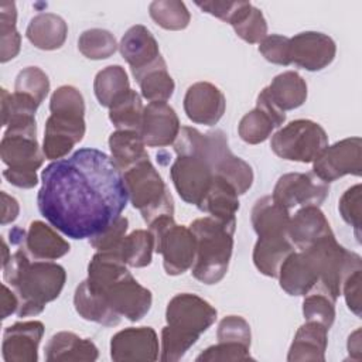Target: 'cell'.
<instances>
[{
  "label": "cell",
  "mask_w": 362,
  "mask_h": 362,
  "mask_svg": "<svg viewBox=\"0 0 362 362\" xmlns=\"http://www.w3.org/2000/svg\"><path fill=\"white\" fill-rule=\"evenodd\" d=\"M127 201L122 171L98 148H79L41 173L38 209L72 239H89L106 229L122 216Z\"/></svg>",
  "instance_id": "cell-1"
},
{
  "label": "cell",
  "mask_w": 362,
  "mask_h": 362,
  "mask_svg": "<svg viewBox=\"0 0 362 362\" xmlns=\"http://www.w3.org/2000/svg\"><path fill=\"white\" fill-rule=\"evenodd\" d=\"M4 281L18 297V317L42 313L47 303L54 301L62 291L66 272L49 260L31 262L25 250L18 249L3 263Z\"/></svg>",
  "instance_id": "cell-2"
},
{
  "label": "cell",
  "mask_w": 362,
  "mask_h": 362,
  "mask_svg": "<svg viewBox=\"0 0 362 362\" xmlns=\"http://www.w3.org/2000/svg\"><path fill=\"white\" fill-rule=\"evenodd\" d=\"M216 320V310L191 293L174 296L165 308L167 325L161 331L163 362L180 361Z\"/></svg>",
  "instance_id": "cell-3"
},
{
  "label": "cell",
  "mask_w": 362,
  "mask_h": 362,
  "mask_svg": "<svg viewBox=\"0 0 362 362\" xmlns=\"http://www.w3.org/2000/svg\"><path fill=\"white\" fill-rule=\"evenodd\" d=\"M208 146V134L189 126L181 127L174 140L177 158L170 168L173 184L182 201L197 206L215 178Z\"/></svg>",
  "instance_id": "cell-4"
},
{
  "label": "cell",
  "mask_w": 362,
  "mask_h": 362,
  "mask_svg": "<svg viewBox=\"0 0 362 362\" xmlns=\"http://www.w3.org/2000/svg\"><path fill=\"white\" fill-rule=\"evenodd\" d=\"M51 116L45 122L42 153L48 160L64 158L85 136V102L71 85L59 86L49 100Z\"/></svg>",
  "instance_id": "cell-5"
},
{
  "label": "cell",
  "mask_w": 362,
  "mask_h": 362,
  "mask_svg": "<svg viewBox=\"0 0 362 362\" xmlns=\"http://www.w3.org/2000/svg\"><path fill=\"white\" fill-rule=\"evenodd\" d=\"M195 238L192 276L204 284L219 283L229 267L236 221L223 222L212 216L198 218L188 226Z\"/></svg>",
  "instance_id": "cell-6"
},
{
  "label": "cell",
  "mask_w": 362,
  "mask_h": 362,
  "mask_svg": "<svg viewBox=\"0 0 362 362\" xmlns=\"http://www.w3.org/2000/svg\"><path fill=\"white\" fill-rule=\"evenodd\" d=\"M122 174L129 201L140 211L147 225L161 216L174 215L173 197L148 156Z\"/></svg>",
  "instance_id": "cell-7"
},
{
  "label": "cell",
  "mask_w": 362,
  "mask_h": 362,
  "mask_svg": "<svg viewBox=\"0 0 362 362\" xmlns=\"http://www.w3.org/2000/svg\"><path fill=\"white\" fill-rule=\"evenodd\" d=\"M154 236V250L163 256L167 274L180 276L192 267L195 260V238L188 226L178 225L174 216L165 215L148 225Z\"/></svg>",
  "instance_id": "cell-8"
},
{
  "label": "cell",
  "mask_w": 362,
  "mask_h": 362,
  "mask_svg": "<svg viewBox=\"0 0 362 362\" xmlns=\"http://www.w3.org/2000/svg\"><path fill=\"white\" fill-rule=\"evenodd\" d=\"M328 146L325 130L308 119H297L281 127L272 137L273 153L288 161L313 163Z\"/></svg>",
  "instance_id": "cell-9"
},
{
  "label": "cell",
  "mask_w": 362,
  "mask_h": 362,
  "mask_svg": "<svg viewBox=\"0 0 362 362\" xmlns=\"http://www.w3.org/2000/svg\"><path fill=\"white\" fill-rule=\"evenodd\" d=\"M1 161L13 171L37 173L42 165L44 153L37 141L34 116H20L8 122L0 144Z\"/></svg>",
  "instance_id": "cell-10"
},
{
  "label": "cell",
  "mask_w": 362,
  "mask_h": 362,
  "mask_svg": "<svg viewBox=\"0 0 362 362\" xmlns=\"http://www.w3.org/2000/svg\"><path fill=\"white\" fill-rule=\"evenodd\" d=\"M85 281L117 315L126 317L129 321H140L151 308V291L143 287L130 272L106 283H95L89 279Z\"/></svg>",
  "instance_id": "cell-11"
},
{
  "label": "cell",
  "mask_w": 362,
  "mask_h": 362,
  "mask_svg": "<svg viewBox=\"0 0 362 362\" xmlns=\"http://www.w3.org/2000/svg\"><path fill=\"white\" fill-rule=\"evenodd\" d=\"M322 273V239L310 247L293 252L280 266V287L290 296H305L314 291Z\"/></svg>",
  "instance_id": "cell-12"
},
{
  "label": "cell",
  "mask_w": 362,
  "mask_h": 362,
  "mask_svg": "<svg viewBox=\"0 0 362 362\" xmlns=\"http://www.w3.org/2000/svg\"><path fill=\"white\" fill-rule=\"evenodd\" d=\"M362 140L348 137L327 146L313 161V174L329 184L344 175L362 174Z\"/></svg>",
  "instance_id": "cell-13"
},
{
  "label": "cell",
  "mask_w": 362,
  "mask_h": 362,
  "mask_svg": "<svg viewBox=\"0 0 362 362\" xmlns=\"http://www.w3.org/2000/svg\"><path fill=\"white\" fill-rule=\"evenodd\" d=\"M329 192V185L313 173H288L281 175L273 189L272 198L291 209L296 206H320Z\"/></svg>",
  "instance_id": "cell-14"
},
{
  "label": "cell",
  "mask_w": 362,
  "mask_h": 362,
  "mask_svg": "<svg viewBox=\"0 0 362 362\" xmlns=\"http://www.w3.org/2000/svg\"><path fill=\"white\" fill-rule=\"evenodd\" d=\"M206 134L209 160L215 175L228 181L239 195L245 194L253 184L252 167L230 151L226 134L222 130H214Z\"/></svg>",
  "instance_id": "cell-15"
},
{
  "label": "cell",
  "mask_w": 362,
  "mask_h": 362,
  "mask_svg": "<svg viewBox=\"0 0 362 362\" xmlns=\"http://www.w3.org/2000/svg\"><path fill=\"white\" fill-rule=\"evenodd\" d=\"M335 54L337 45L334 40L327 34L304 31L290 38V64H294L307 71H321L327 68L334 61Z\"/></svg>",
  "instance_id": "cell-16"
},
{
  "label": "cell",
  "mask_w": 362,
  "mask_h": 362,
  "mask_svg": "<svg viewBox=\"0 0 362 362\" xmlns=\"http://www.w3.org/2000/svg\"><path fill=\"white\" fill-rule=\"evenodd\" d=\"M110 358L115 362L147 361L158 358V338L151 327H130L116 332L110 339Z\"/></svg>",
  "instance_id": "cell-17"
},
{
  "label": "cell",
  "mask_w": 362,
  "mask_h": 362,
  "mask_svg": "<svg viewBox=\"0 0 362 362\" xmlns=\"http://www.w3.org/2000/svg\"><path fill=\"white\" fill-rule=\"evenodd\" d=\"M180 120L167 102H150L144 110L139 133L148 147L173 144L180 133Z\"/></svg>",
  "instance_id": "cell-18"
},
{
  "label": "cell",
  "mask_w": 362,
  "mask_h": 362,
  "mask_svg": "<svg viewBox=\"0 0 362 362\" xmlns=\"http://www.w3.org/2000/svg\"><path fill=\"white\" fill-rule=\"evenodd\" d=\"M226 99L215 85L209 82L192 83L184 96L187 117L198 124L214 126L223 116Z\"/></svg>",
  "instance_id": "cell-19"
},
{
  "label": "cell",
  "mask_w": 362,
  "mask_h": 362,
  "mask_svg": "<svg viewBox=\"0 0 362 362\" xmlns=\"http://www.w3.org/2000/svg\"><path fill=\"white\" fill-rule=\"evenodd\" d=\"M44 335L41 321L16 322L4 329L1 355L6 362H37L38 345Z\"/></svg>",
  "instance_id": "cell-20"
},
{
  "label": "cell",
  "mask_w": 362,
  "mask_h": 362,
  "mask_svg": "<svg viewBox=\"0 0 362 362\" xmlns=\"http://www.w3.org/2000/svg\"><path fill=\"white\" fill-rule=\"evenodd\" d=\"M119 49L124 61L130 65L133 75L161 58L158 42L150 30L141 24H136L124 33L120 40Z\"/></svg>",
  "instance_id": "cell-21"
},
{
  "label": "cell",
  "mask_w": 362,
  "mask_h": 362,
  "mask_svg": "<svg viewBox=\"0 0 362 362\" xmlns=\"http://www.w3.org/2000/svg\"><path fill=\"white\" fill-rule=\"evenodd\" d=\"M332 233L328 219L315 205L301 206L294 216H290L287 235L294 247L300 250L310 247L320 239Z\"/></svg>",
  "instance_id": "cell-22"
},
{
  "label": "cell",
  "mask_w": 362,
  "mask_h": 362,
  "mask_svg": "<svg viewBox=\"0 0 362 362\" xmlns=\"http://www.w3.org/2000/svg\"><path fill=\"white\" fill-rule=\"evenodd\" d=\"M98 356L99 351L93 341L89 338H81L79 335L69 331L54 334L45 345L47 362H93L98 359Z\"/></svg>",
  "instance_id": "cell-23"
},
{
  "label": "cell",
  "mask_w": 362,
  "mask_h": 362,
  "mask_svg": "<svg viewBox=\"0 0 362 362\" xmlns=\"http://www.w3.org/2000/svg\"><path fill=\"white\" fill-rule=\"evenodd\" d=\"M328 344V328L324 325L305 321L303 324L290 345L287 361L298 362V361H325V349Z\"/></svg>",
  "instance_id": "cell-24"
},
{
  "label": "cell",
  "mask_w": 362,
  "mask_h": 362,
  "mask_svg": "<svg viewBox=\"0 0 362 362\" xmlns=\"http://www.w3.org/2000/svg\"><path fill=\"white\" fill-rule=\"evenodd\" d=\"M250 219L257 238L288 236L287 228L290 222V211L277 204L272 195L262 197L256 201Z\"/></svg>",
  "instance_id": "cell-25"
},
{
  "label": "cell",
  "mask_w": 362,
  "mask_h": 362,
  "mask_svg": "<svg viewBox=\"0 0 362 362\" xmlns=\"http://www.w3.org/2000/svg\"><path fill=\"white\" fill-rule=\"evenodd\" d=\"M25 35L35 48L54 51L65 44L68 25L65 20L58 14L40 13L30 20Z\"/></svg>",
  "instance_id": "cell-26"
},
{
  "label": "cell",
  "mask_w": 362,
  "mask_h": 362,
  "mask_svg": "<svg viewBox=\"0 0 362 362\" xmlns=\"http://www.w3.org/2000/svg\"><path fill=\"white\" fill-rule=\"evenodd\" d=\"M25 247L35 260H55L69 252V243L42 221L30 223Z\"/></svg>",
  "instance_id": "cell-27"
},
{
  "label": "cell",
  "mask_w": 362,
  "mask_h": 362,
  "mask_svg": "<svg viewBox=\"0 0 362 362\" xmlns=\"http://www.w3.org/2000/svg\"><path fill=\"white\" fill-rule=\"evenodd\" d=\"M236 189L223 178L216 177L214 178L208 192L199 202L198 208L202 212L209 214L212 218H216L223 222H233L235 215L239 209V199H238Z\"/></svg>",
  "instance_id": "cell-28"
},
{
  "label": "cell",
  "mask_w": 362,
  "mask_h": 362,
  "mask_svg": "<svg viewBox=\"0 0 362 362\" xmlns=\"http://www.w3.org/2000/svg\"><path fill=\"white\" fill-rule=\"evenodd\" d=\"M266 92L270 100L283 112L300 107L307 99V83L294 71H286L273 78Z\"/></svg>",
  "instance_id": "cell-29"
},
{
  "label": "cell",
  "mask_w": 362,
  "mask_h": 362,
  "mask_svg": "<svg viewBox=\"0 0 362 362\" xmlns=\"http://www.w3.org/2000/svg\"><path fill=\"white\" fill-rule=\"evenodd\" d=\"M293 252L294 245L288 236L259 238L253 249V263L262 274L277 277L280 266Z\"/></svg>",
  "instance_id": "cell-30"
},
{
  "label": "cell",
  "mask_w": 362,
  "mask_h": 362,
  "mask_svg": "<svg viewBox=\"0 0 362 362\" xmlns=\"http://www.w3.org/2000/svg\"><path fill=\"white\" fill-rule=\"evenodd\" d=\"M74 305L76 313L86 321H92L105 327H115L120 322V315H117L107 303L95 293L88 283L83 280L75 290Z\"/></svg>",
  "instance_id": "cell-31"
},
{
  "label": "cell",
  "mask_w": 362,
  "mask_h": 362,
  "mask_svg": "<svg viewBox=\"0 0 362 362\" xmlns=\"http://www.w3.org/2000/svg\"><path fill=\"white\" fill-rule=\"evenodd\" d=\"M133 76L140 86L143 98L150 102H167L174 93L175 83L163 57Z\"/></svg>",
  "instance_id": "cell-32"
},
{
  "label": "cell",
  "mask_w": 362,
  "mask_h": 362,
  "mask_svg": "<svg viewBox=\"0 0 362 362\" xmlns=\"http://www.w3.org/2000/svg\"><path fill=\"white\" fill-rule=\"evenodd\" d=\"M144 146L146 144L137 130H116L109 136L112 160L122 173L147 157Z\"/></svg>",
  "instance_id": "cell-33"
},
{
  "label": "cell",
  "mask_w": 362,
  "mask_h": 362,
  "mask_svg": "<svg viewBox=\"0 0 362 362\" xmlns=\"http://www.w3.org/2000/svg\"><path fill=\"white\" fill-rule=\"evenodd\" d=\"M93 90L98 102L110 107L117 99L130 90L127 74L120 65H110L99 71L93 81Z\"/></svg>",
  "instance_id": "cell-34"
},
{
  "label": "cell",
  "mask_w": 362,
  "mask_h": 362,
  "mask_svg": "<svg viewBox=\"0 0 362 362\" xmlns=\"http://www.w3.org/2000/svg\"><path fill=\"white\" fill-rule=\"evenodd\" d=\"M239 38L249 44L260 42L267 35V23L263 13L249 1H242L229 20Z\"/></svg>",
  "instance_id": "cell-35"
},
{
  "label": "cell",
  "mask_w": 362,
  "mask_h": 362,
  "mask_svg": "<svg viewBox=\"0 0 362 362\" xmlns=\"http://www.w3.org/2000/svg\"><path fill=\"white\" fill-rule=\"evenodd\" d=\"M154 236L150 230L137 229L126 235L116 250L122 260L130 267H146L151 263Z\"/></svg>",
  "instance_id": "cell-36"
},
{
  "label": "cell",
  "mask_w": 362,
  "mask_h": 362,
  "mask_svg": "<svg viewBox=\"0 0 362 362\" xmlns=\"http://www.w3.org/2000/svg\"><path fill=\"white\" fill-rule=\"evenodd\" d=\"M143 110L144 107L140 95L136 90L130 89L109 107V119L117 130L139 132Z\"/></svg>",
  "instance_id": "cell-37"
},
{
  "label": "cell",
  "mask_w": 362,
  "mask_h": 362,
  "mask_svg": "<svg viewBox=\"0 0 362 362\" xmlns=\"http://www.w3.org/2000/svg\"><path fill=\"white\" fill-rule=\"evenodd\" d=\"M17 10L14 1L0 3V61L4 64L20 52L21 37L16 28Z\"/></svg>",
  "instance_id": "cell-38"
},
{
  "label": "cell",
  "mask_w": 362,
  "mask_h": 362,
  "mask_svg": "<svg viewBox=\"0 0 362 362\" xmlns=\"http://www.w3.org/2000/svg\"><path fill=\"white\" fill-rule=\"evenodd\" d=\"M150 17L164 30L178 31L188 27L191 16L187 6L178 0H156L148 6Z\"/></svg>",
  "instance_id": "cell-39"
},
{
  "label": "cell",
  "mask_w": 362,
  "mask_h": 362,
  "mask_svg": "<svg viewBox=\"0 0 362 362\" xmlns=\"http://www.w3.org/2000/svg\"><path fill=\"white\" fill-rule=\"evenodd\" d=\"M276 127L277 124L270 117V115L262 107L256 106L240 119L238 133L245 143L259 144L267 140Z\"/></svg>",
  "instance_id": "cell-40"
},
{
  "label": "cell",
  "mask_w": 362,
  "mask_h": 362,
  "mask_svg": "<svg viewBox=\"0 0 362 362\" xmlns=\"http://www.w3.org/2000/svg\"><path fill=\"white\" fill-rule=\"evenodd\" d=\"M78 49L89 59H106L117 49L115 35L103 28H90L81 34Z\"/></svg>",
  "instance_id": "cell-41"
},
{
  "label": "cell",
  "mask_w": 362,
  "mask_h": 362,
  "mask_svg": "<svg viewBox=\"0 0 362 362\" xmlns=\"http://www.w3.org/2000/svg\"><path fill=\"white\" fill-rule=\"evenodd\" d=\"M14 92L25 95L41 105L49 92V79L41 68L27 66L18 72Z\"/></svg>",
  "instance_id": "cell-42"
},
{
  "label": "cell",
  "mask_w": 362,
  "mask_h": 362,
  "mask_svg": "<svg viewBox=\"0 0 362 362\" xmlns=\"http://www.w3.org/2000/svg\"><path fill=\"white\" fill-rule=\"evenodd\" d=\"M303 314L305 321L318 322L329 329L335 320V301L324 293L311 291L303 301Z\"/></svg>",
  "instance_id": "cell-43"
},
{
  "label": "cell",
  "mask_w": 362,
  "mask_h": 362,
  "mask_svg": "<svg viewBox=\"0 0 362 362\" xmlns=\"http://www.w3.org/2000/svg\"><path fill=\"white\" fill-rule=\"evenodd\" d=\"M338 211L342 219L354 228L358 242H361V218H362V187L361 184L348 188L338 202Z\"/></svg>",
  "instance_id": "cell-44"
},
{
  "label": "cell",
  "mask_w": 362,
  "mask_h": 362,
  "mask_svg": "<svg viewBox=\"0 0 362 362\" xmlns=\"http://www.w3.org/2000/svg\"><path fill=\"white\" fill-rule=\"evenodd\" d=\"M218 342H236L250 348V327L240 315H228L221 320L216 331Z\"/></svg>",
  "instance_id": "cell-45"
},
{
  "label": "cell",
  "mask_w": 362,
  "mask_h": 362,
  "mask_svg": "<svg viewBox=\"0 0 362 362\" xmlns=\"http://www.w3.org/2000/svg\"><path fill=\"white\" fill-rule=\"evenodd\" d=\"M249 359H253L249 348L236 342H218L216 345L208 346L197 356V362H225Z\"/></svg>",
  "instance_id": "cell-46"
},
{
  "label": "cell",
  "mask_w": 362,
  "mask_h": 362,
  "mask_svg": "<svg viewBox=\"0 0 362 362\" xmlns=\"http://www.w3.org/2000/svg\"><path fill=\"white\" fill-rule=\"evenodd\" d=\"M129 226V221L124 216H119L113 223H110L106 229L89 238V243L98 252H110L117 250L123 238L126 236Z\"/></svg>",
  "instance_id": "cell-47"
},
{
  "label": "cell",
  "mask_w": 362,
  "mask_h": 362,
  "mask_svg": "<svg viewBox=\"0 0 362 362\" xmlns=\"http://www.w3.org/2000/svg\"><path fill=\"white\" fill-rule=\"evenodd\" d=\"M288 44L290 38L280 35V34H272L266 35L259 42V52L272 64L276 65H290L288 58Z\"/></svg>",
  "instance_id": "cell-48"
},
{
  "label": "cell",
  "mask_w": 362,
  "mask_h": 362,
  "mask_svg": "<svg viewBox=\"0 0 362 362\" xmlns=\"http://www.w3.org/2000/svg\"><path fill=\"white\" fill-rule=\"evenodd\" d=\"M361 272L362 269L349 274L342 284L346 305L358 317L361 315Z\"/></svg>",
  "instance_id": "cell-49"
},
{
  "label": "cell",
  "mask_w": 362,
  "mask_h": 362,
  "mask_svg": "<svg viewBox=\"0 0 362 362\" xmlns=\"http://www.w3.org/2000/svg\"><path fill=\"white\" fill-rule=\"evenodd\" d=\"M242 1H195V4L205 13L229 23Z\"/></svg>",
  "instance_id": "cell-50"
},
{
  "label": "cell",
  "mask_w": 362,
  "mask_h": 362,
  "mask_svg": "<svg viewBox=\"0 0 362 362\" xmlns=\"http://www.w3.org/2000/svg\"><path fill=\"white\" fill-rule=\"evenodd\" d=\"M4 178L14 187L18 188H33L38 184L37 173H28V171H13L10 168L3 171Z\"/></svg>",
  "instance_id": "cell-51"
},
{
  "label": "cell",
  "mask_w": 362,
  "mask_h": 362,
  "mask_svg": "<svg viewBox=\"0 0 362 362\" xmlns=\"http://www.w3.org/2000/svg\"><path fill=\"white\" fill-rule=\"evenodd\" d=\"M256 106L262 107L264 112H267L270 115V117L274 120V123L277 124V127H280L284 120H286V112L280 110L269 98L267 92H266V88H263L260 90V93L257 95V100H256Z\"/></svg>",
  "instance_id": "cell-52"
},
{
  "label": "cell",
  "mask_w": 362,
  "mask_h": 362,
  "mask_svg": "<svg viewBox=\"0 0 362 362\" xmlns=\"http://www.w3.org/2000/svg\"><path fill=\"white\" fill-rule=\"evenodd\" d=\"M0 197H1V225H7L17 219L20 212V205L16 198L10 197L4 191L0 194Z\"/></svg>",
  "instance_id": "cell-53"
},
{
  "label": "cell",
  "mask_w": 362,
  "mask_h": 362,
  "mask_svg": "<svg viewBox=\"0 0 362 362\" xmlns=\"http://www.w3.org/2000/svg\"><path fill=\"white\" fill-rule=\"evenodd\" d=\"M3 294H1V318H7L10 314L17 313L18 310V297L10 290L6 283H3Z\"/></svg>",
  "instance_id": "cell-54"
},
{
  "label": "cell",
  "mask_w": 362,
  "mask_h": 362,
  "mask_svg": "<svg viewBox=\"0 0 362 362\" xmlns=\"http://www.w3.org/2000/svg\"><path fill=\"white\" fill-rule=\"evenodd\" d=\"M359 334H361V329H356L348 338V352H349V356H352V359H355V361L361 359V339H359Z\"/></svg>",
  "instance_id": "cell-55"
}]
</instances>
